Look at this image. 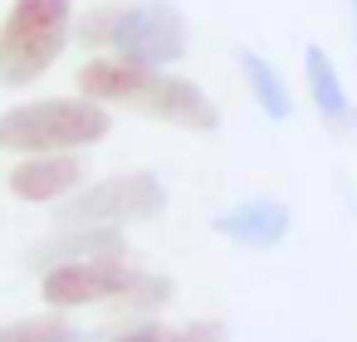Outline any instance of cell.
I'll return each mask as SVG.
<instances>
[{
	"instance_id": "1",
	"label": "cell",
	"mask_w": 357,
	"mask_h": 342,
	"mask_svg": "<svg viewBox=\"0 0 357 342\" xmlns=\"http://www.w3.org/2000/svg\"><path fill=\"white\" fill-rule=\"evenodd\" d=\"M79 88L98 103H118V108H132V113H147L157 123H172V127H191V132H215L220 127V108L206 98L201 84L181 79V74H167V69H152V64H132V59H89L79 69Z\"/></svg>"
},
{
	"instance_id": "2",
	"label": "cell",
	"mask_w": 357,
	"mask_h": 342,
	"mask_svg": "<svg viewBox=\"0 0 357 342\" xmlns=\"http://www.w3.org/2000/svg\"><path fill=\"white\" fill-rule=\"evenodd\" d=\"M79 40L132 64L172 69L186 54V20L167 0H152V6H93L79 20Z\"/></svg>"
},
{
	"instance_id": "3",
	"label": "cell",
	"mask_w": 357,
	"mask_h": 342,
	"mask_svg": "<svg viewBox=\"0 0 357 342\" xmlns=\"http://www.w3.org/2000/svg\"><path fill=\"white\" fill-rule=\"evenodd\" d=\"M113 127L108 103L79 93V98H35L0 113V152H79L103 142Z\"/></svg>"
},
{
	"instance_id": "4",
	"label": "cell",
	"mask_w": 357,
	"mask_h": 342,
	"mask_svg": "<svg viewBox=\"0 0 357 342\" xmlns=\"http://www.w3.org/2000/svg\"><path fill=\"white\" fill-rule=\"evenodd\" d=\"M74 30V0H10L0 20V84L30 88L54 69Z\"/></svg>"
},
{
	"instance_id": "5",
	"label": "cell",
	"mask_w": 357,
	"mask_h": 342,
	"mask_svg": "<svg viewBox=\"0 0 357 342\" xmlns=\"http://www.w3.org/2000/svg\"><path fill=\"white\" fill-rule=\"evenodd\" d=\"M40 293H45L50 308H84V303H103V298L162 303L172 288H167V279H152V274L132 269L123 254H98V259H64V264H50Z\"/></svg>"
},
{
	"instance_id": "6",
	"label": "cell",
	"mask_w": 357,
	"mask_h": 342,
	"mask_svg": "<svg viewBox=\"0 0 357 342\" xmlns=\"http://www.w3.org/2000/svg\"><path fill=\"white\" fill-rule=\"evenodd\" d=\"M167 210V186L152 171H118L93 186H84L69 205L74 225H128V220H152Z\"/></svg>"
},
{
	"instance_id": "7",
	"label": "cell",
	"mask_w": 357,
	"mask_h": 342,
	"mask_svg": "<svg viewBox=\"0 0 357 342\" xmlns=\"http://www.w3.org/2000/svg\"><path fill=\"white\" fill-rule=\"evenodd\" d=\"M79 181H84V162L69 152H35V157H20V166H10V196L35 205L79 191Z\"/></svg>"
},
{
	"instance_id": "8",
	"label": "cell",
	"mask_w": 357,
	"mask_h": 342,
	"mask_svg": "<svg viewBox=\"0 0 357 342\" xmlns=\"http://www.w3.org/2000/svg\"><path fill=\"white\" fill-rule=\"evenodd\" d=\"M215 235L235 240V244H250V249H269L289 235V205L284 201H245V205H230L211 220Z\"/></svg>"
},
{
	"instance_id": "9",
	"label": "cell",
	"mask_w": 357,
	"mask_h": 342,
	"mask_svg": "<svg viewBox=\"0 0 357 342\" xmlns=\"http://www.w3.org/2000/svg\"><path fill=\"white\" fill-rule=\"evenodd\" d=\"M303 79H308V98H313V108H318V118L328 127H337V123L352 118L347 88H342V79H337V69H333V59H328L323 45H308L303 49Z\"/></svg>"
},
{
	"instance_id": "10",
	"label": "cell",
	"mask_w": 357,
	"mask_h": 342,
	"mask_svg": "<svg viewBox=\"0 0 357 342\" xmlns=\"http://www.w3.org/2000/svg\"><path fill=\"white\" fill-rule=\"evenodd\" d=\"M240 69H245V84H250V98L259 103V113H269L274 123H284V118H294V98H289V88H284V74L269 64V59H259V54H240Z\"/></svg>"
},
{
	"instance_id": "11",
	"label": "cell",
	"mask_w": 357,
	"mask_h": 342,
	"mask_svg": "<svg viewBox=\"0 0 357 342\" xmlns=\"http://www.w3.org/2000/svg\"><path fill=\"white\" fill-rule=\"evenodd\" d=\"M113 342H225L220 318H191V322H132Z\"/></svg>"
},
{
	"instance_id": "12",
	"label": "cell",
	"mask_w": 357,
	"mask_h": 342,
	"mask_svg": "<svg viewBox=\"0 0 357 342\" xmlns=\"http://www.w3.org/2000/svg\"><path fill=\"white\" fill-rule=\"evenodd\" d=\"M98 254H123V235H118V225H98V230H84V235H69V240H54V249H50L40 264L50 269V264H64V259H98Z\"/></svg>"
},
{
	"instance_id": "13",
	"label": "cell",
	"mask_w": 357,
	"mask_h": 342,
	"mask_svg": "<svg viewBox=\"0 0 357 342\" xmlns=\"http://www.w3.org/2000/svg\"><path fill=\"white\" fill-rule=\"evenodd\" d=\"M74 322H64L59 313H40V318H15L0 327V342H74Z\"/></svg>"
},
{
	"instance_id": "14",
	"label": "cell",
	"mask_w": 357,
	"mask_h": 342,
	"mask_svg": "<svg viewBox=\"0 0 357 342\" xmlns=\"http://www.w3.org/2000/svg\"><path fill=\"white\" fill-rule=\"evenodd\" d=\"M352 132H357V113H352Z\"/></svg>"
},
{
	"instance_id": "15",
	"label": "cell",
	"mask_w": 357,
	"mask_h": 342,
	"mask_svg": "<svg viewBox=\"0 0 357 342\" xmlns=\"http://www.w3.org/2000/svg\"><path fill=\"white\" fill-rule=\"evenodd\" d=\"M352 10H357V0H352Z\"/></svg>"
}]
</instances>
